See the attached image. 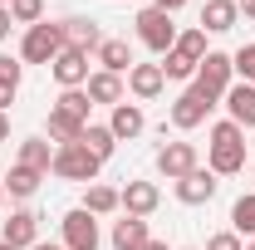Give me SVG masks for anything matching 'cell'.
<instances>
[{
  "label": "cell",
  "instance_id": "1",
  "mask_svg": "<svg viewBox=\"0 0 255 250\" xmlns=\"http://www.w3.org/2000/svg\"><path fill=\"white\" fill-rule=\"evenodd\" d=\"M206 167L216 177H236L246 172V127H236L231 118L211 127V142H206Z\"/></svg>",
  "mask_w": 255,
  "mask_h": 250
},
{
  "label": "cell",
  "instance_id": "2",
  "mask_svg": "<svg viewBox=\"0 0 255 250\" xmlns=\"http://www.w3.org/2000/svg\"><path fill=\"white\" fill-rule=\"evenodd\" d=\"M231 79H236V69H231V54H221V49H211L206 59H201V69H196V79H191V94L201 98V103H221L226 89H231Z\"/></svg>",
  "mask_w": 255,
  "mask_h": 250
},
{
  "label": "cell",
  "instance_id": "3",
  "mask_svg": "<svg viewBox=\"0 0 255 250\" xmlns=\"http://www.w3.org/2000/svg\"><path fill=\"white\" fill-rule=\"evenodd\" d=\"M98 167H103V162H98L84 142H64V147H54V167H49V172H54L59 182H84V187H94Z\"/></svg>",
  "mask_w": 255,
  "mask_h": 250
},
{
  "label": "cell",
  "instance_id": "4",
  "mask_svg": "<svg viewBox=\"0 0 255 250\" xmlns=\"http://www.w3.org/2000/svg\"><path fill=\"white\" fill-rule=\"evenodd\" d=\"M132 25H137V39H142L152 54H167V49L177 44V34H182L177 25H172V15H167V10H157V5L137 10V20H132Z\"/></svg>",
  "mask_w": 255,
  "mask_h": 250
},
{
  "label": "cell",
  "instance_id": "5",
  "mask_svg": "<svg viewBox=\"0 0 255 250\" xmlns=\"http://www.w3.org/2000/svg\"><path fill=\"white\" fill-rule=\"evenodd\" d=\"M59 49H64L59 25H44V20H39V25H30V30H25V39H20V59H25V64H44V69L54 64V54H59Z\"/></svg>",
  "mask_w": 255,
  "mask_h": 250
},
{
  "label": "cell",
  "instance_id": "6",
  "mask_svg": "<svg viewBox=\"0 0 255 250\" xmlns=\"http://www.w3.org/2000/svg\"><path fill=\"white\" fill-rule=\"evenodd\" d=\"M59 231H64V250H98V216H89L84 206H74L69 216L59 221Z\"/></svg>",
  "mask_w": 255,
  "mask_h": 250
},
{
  "label": "cell",
  "instance_id": "7",
  "mask_svg": "<svg viewBox=\"0 0 255 250\" xmlns=\"http://www.w3.org/2000/svg\"><path fill=\"white\" fill-rule=\"evenodd\" d=\"M49 74H54L59 89H84V84H89V54L64 44L59 54H54V64H49Z\"/></svg>",
  "mask_w": 255,
  "mask_h": 250
},
{
  "label": "cell",
  "instance_id": "8",
  "mask_svg": "<svg viewBox=\"0 0 255 250\" xmlns=\"http://www.w3.org/2000/svg\"><path fill=\"white\" fill-rule=\"evenodd\" d=\"M157 206H162L157 182H128V187L118 191V211H123V216H142V221H147Z\"/></svg>",
  "mask_w": 255,
  "mask_h": 250
},
{
  "label": "cell",
  "instance_id": "9",
  "mask_svg": "<svg viewBox=\"0 0 255 250\" xmlns=\"http://www.w3.org/2000/svg\"><path fill=\"white\" fill-rule=\"evenodd\" d=\"M201 167V157H196V142H167L157 152V172L167 177V182H182L187 172H196Z\"/></svg>",
  "mask_w": 255,
  "mask_h": 250
},
{
  "label": "cell",
  "instance_id": "10",
  "mask_svg": "<svg viewBox=\"0 0 255 250\" xmlns=\"http://www.w3.org/2000/svg\"><path fill=\"white\" fill-rule=\"evenodd\" d=\"M216 187H221L216 172H211V167H196V172H187V177L177 182V201H182V206H206V201L216 196Z\"/></svg>",
  "mask_w": 255,
  "mask_h": 250
},
{
  "label": "cell",
  "instance_id": "11",
  "mask_svg": "<svg viewBox=\"0 0 255 250\" xmlns=\"http://www.w3.org/2000/svg\"><path fill=\"white\" fill-rule=\"evenodd\" d=\"M59 34L69 49H84V54H94L98 44H103V30H98V20H89V15H69V20H59Z\"/></svg>",
  "mask_w": 255,
  "mask_h": 250
},
{
  "label": "cell",
  "instance_id": "12",
  "mask_svg": "<svg viewBox=\"0 0 255 250\" xmlns=\"http://www.w3.org/2000/svg\"><path fill=\"white\" fill-rule=\"evenodd\" d=\"M5 246H15V250H30L39 246V216H34L30 206H20V211H10V221H5V236H0Z\"/></svg>",
  "mask_w": 255,
  "mask_h": 250
},
{
  "label": "cell",
  "instance_id": "13",
  "mask_svg": "<svg viewBox=\"0 0 255 250\" xmlns=\"http://www.w3.org/2000/svg\"><path fill=\"white\" fill-rule=\"evenodd\" d=\"M221 103H226L236 127H255V84H231Z\"/></svg>",
  "mask_w": 255,
  "mask_h": 250
},
{
  "label": "cell",
  "instance_id": "14",
  "mask_svg": "<svg viewBox=\"0 0 255 250\" xmlns=\"http://www.w3.org/2000/svg\"><path fill=\"white\" fill-rule=\"evenodd\" d=\"M128 89H132V98H157L162 89H167V74H162V64H132L128 69Z\"/></svg>",
  "mask_w": 255,
  "mask_h": 250
},
{
  "label": "cell",
  "instance_id": "15",
  "mask_svg": "<svg viewBox=\"0 0 255 250\" xmlns=\"http://www.w3.org/2000/svg\"><path fill=\"white\" fill-rule=\"evenodd\" d=\"M142 127H147V118H142V108H137V103H118V108H113V118H108V132H113L118 142L142 137Z\"/></svg>",
  "mask_w": 255,
  "mask_h": 250
},
{
  "label": "cell",
  "instance_id": "16",
  "mask_svg": "<svg viewBox=\"0 0 255 250\" xmlns=\"http://www.w3.org/2000/svg\"><path fill=\"white\" fill-rule=\"evenodd\" d=\"M206 113H211V103H201L191 89H187L182 98H172V127H182V132L201 127V123H206Z\"/></svg>",
  "mask_w": 255,
  "mask_h": 250
},
{
  "label": "cell",
  "instance_id": "17",
  "mask_svg": "<svg viewBox=\"0 0 255 250\" xmlns=\"http://www.w3.org/2000/svg\"><path fill=\"white\" fill-rule=\"evenodd\" d=\"M236 20H241L236 0H206V5H201V30H206V34H226V30H236Z\"/></svg>",
  "mask_w": 255,
  "mask_h": 250
},
{
  "label": "cell",
  "instance_id": "18",
  "mask_svg": "<svg viewBox=\"0 0 255 250\" xmlns=\"http://www.w3.org/2000/svg\"><path fill=\"white\" fill-rule=\"evenodd\" d=\"M94 59H98L103 74H118V79H123L128 69H132V49H128V39H103L94 49Z\"/></svg>",
  "mask_w": 255,
  "mask_h": 250
},
{
  "label": "cell",
  "instance_id": "19",
  "mask_svg": "<svg viewBox=\"0 0 255 250\" xmlns=\"http://www.w3.org/2000/svg\"><path fill=\"white\" fill-rule=\"evenodd\" d=\"M113 250H142L152 236H147V221L142 216H123V221H113Z\"/></svg>",
  "mask_w": 255,
  "mask_h": 250
},
{
  "label": "cell",
  "instance_id": "20",
  "mask_svg": "<svg viewBox=\"0 0 255 250\" xmlns=\"http://www.w3.org/2000/svg\"><path fill=\"white\" fill-rule=\"evenodd\" d=\"M84 94H89V103H108V108H118L123 103V79L118 74H89V84H84Z\"/></svg>",
  "mask_w": 255,
  "mask_h": 250
},
{
  "label": "cell",
  "instance_id": "21",
  "mask_svg": "<svg viewBox=\"0 0 255 250\" xmlns=\"http://www.w3.org/2000/svg\"><path fill=\"white\" fill-rule=\"evenodd\" d=\"M15 162H20V167H30V172H39V177H49V167H54V147H49L44 137H25Z\"/></svg>",
  "mask_w": 255,
  "mask_h": 250
},
{
  "label": "cell",
  "instance_id": "22",
  "mask_svg": "<svg viewBox=\"0 0 255 250\" xmlns=\"http://www.w3.org/2000/svg\"><path fill=\"white\" fill-rule=\"evenodd\" d=\"M79 142H84V147H89L98 162H108V157H113V147H118V137L108 132V123H89L84 132H79Z\"/></svg>",
  "mask_w": 255,
  "mask_h": 250
},
{
  "label": "cell",
  "instance_id": "23",
  "mask_svg": "<svg viewBox=\"0 0 255 250\" xmlns=\"http://www.w3.org/2000/svg\"><path fill=\"white\" fill-rule=\"evenodd\" d=\"M39 182H44L39 172H30V167H20V162H15V167H10V177H5V191H10L15 201H30L34 191H39Z\"/></svg>",
  "mask_w": 255,
  "mask_h": 250
},
{
  "label": "cell",
  "instance_id": "24",
  "mask_svg": "<svg viewBox=\"0 0 255 250\" xmlns=\"http://www.w3.org/2000/svg\"><path fill=\"white\" fill-rule=\"evenodd\" d=\"M84 211H89V216H113V211H118V187L94 182V187L84 191Z\"/></svg>",
  "mask_w": 255,
  "mask_h": 250
},
{
  "label": "cell",
  "instance_id": "25",
  "mask_svg": "<svg viewBox=\"0 0 255 250\" xmlns=\"http://www.w3.org/2000/svg\"><path fill=\"white\" fill-rule=\"evenodd\" d=\"M89 123H79V118H69V113H59V108H49V142L54 147H64V142H79V132H84Z\"/></svg>",
  "mask_w": 255,
  "mask_h": 250
},
{
  "label": "cell",
  "instance_id": "26",
  "mask_svg": "<svg viewBox=\"0 0 255 250\" xmlns=\"http://www.w3.org/2000/svg\"><path fill=\"white\" fill-rule=\"evenodd\" d=\"M231 231H236V236H251V241H255V191L236 196V206H231Z\"/></svg>",
  "mask_w": 255,
  "mask_h": 250
},
{
  "label": "cell",
  "instance_id": "27",
  "mask_svg": "<svg viewBox=\"0 0 255 250\" xmlns=\"http://www.w3.org/2000/svg\"><path fill=\"white\" fill-rule=\"evenodd\" d=\"M172 49H177V54H187L191 64H201L206 54H211V49H206V30H201V25H191V30H182Z\"/></svg>",
  "mask_w": 255,
  "mask_h": 250
},
{
  "label": "cell",
  "instance_id": "28",
  "mask_svg": "<svg viewBox=\"0 0 255 250\" xmlns=\"http://www.w3.org/2000/svg\"><path fill=\"white\" fill-rule=\"evenodd\" d=\"M54 108H59V113H69V118H79V123H89V108H94V103H89V94H84V89H64Z\"/></svg>",
  "mask_w": 255,
  "mask_h": 250
},
{
  "label": "cell",
  "instance_id": "29",
  "mask_svg": "<svg viewBox=\"0 0 255 250\" xmlns=\"http://www.w3.org/2000/svg\"><path fill=\"white\" fill-rule=\"evenodd\" d=\"M196 69H201V64H191L187 54H177V49H167V54H162V74H167V79H177V84H182V79H196Z\"/></svg>",
  "mask_w": 255,
  "mask_h": 250
},
{
  "label": "cell",
  "instance_id": "30",
  "mask_svg": "<svg viewBox=\"0 0 255 250\" xmlns=\"http://www.w3.org/2000/svg\"><path fill=\"white\" fill-rule=\"evenodd\" d=\"M10 20L25 25V30L39 25V20H44V0H10Z\"/></svg>",
  "mask_w": 255,
  "mask_h": 250
},
{
  "label": "cell",
  "instance_id": "31",
  "mask_svg": "<svg viewBox=\"0 0 255 250\" xmlns=\"http://www.w3.org/2000/svg\"><path fill=\"white\" fill-rule=\"evenodd\" d=\"M231 69L241 74V84H255V44H241L231 54Z\"/></svg>",
  "mask_w": 255,
  "mask_h": 250
},
{
  "label": "cell",
  "instance_id": "32",
  "mask_svg": "<svg viewBox=\"0 0 255 250\" xmlns=\"http://www.w3.org/2000/svg\"><path fill=\"white\" fill-rule=\"evenodd\" d=\"M20 79H25V64L15 59V54H0V84L5 89H20Z\"/></svg>",
  "mask_w": 255,
  "mask_h": 250
},
{
  "label": "cell",
  "instance_id": "33",
  "mask_svg": "<svg viewBox=\"0 0 255 250\" xmlns=\"http://www.w3.org/2000/svg\"><path fill=\"white\" fill-rule=\"evenodd\" d=\"M206 250H246V246H241V236H236V231H221V236H211V241H206Z\"/></svg>",
  "mask_w": 255,
  "mask_h": 250
},
{
  "label": "cell",
  "instance_id": "34",
  "mask_svg": "<svg viewBox=\"0 0 255 250\" xmlns=\"http://www.w3.org/2000/svg\"><path fill=\"white\" fill-rule=\"evenodd\" d=\"M10 25H15V20H10V5H0V44L10 39Z\"/></svg>",
  "mask_w": 255,
  "mask_h": 250
},
{
  "label": "cell",
  "instance_id": "35",
  "mask_svg": "<svg viewBox=\"0 0 255 250\" xmlns=\"http://www.w3.org/2000/svg\"><path fill=\"white\" fill-rule=\"evenodd\" d=\"M152 5H157V10H167V15H177V10H182L187 0H152Z\"/></svg>",
  "mask_w": 255,
  "mask_h": 250
},
{
  "label": "cell",
  "instance_id": "36",
  "mask_svg": "<svg viewBox=\"0 0 255 250\" xmlns=\"http://www.w3.org/2000/svg\"><path fill=\"white\" fill-rule=\"evenodd\" d=\"M15 94H20V89H5V84H0V113H5V108L15 103Z\"/></svg>",
  "mask_w": 255,
  "mask_h": 250
},
{
  "label": "cell",
  "instance_id": "37",
  "mask_svg": "<svg viewBox=\"0 0 255 250\" xmlns=\"http://www.w3.org/2000/svg\"><path fill=\"white\" fill-rule=\"evenodd\" d=\"M236 10H241L246 20H255V0H236Z\"/></svg>",
  "mask_w": 255,
  "mask_h": 250
},
{
  "label": "cell",
  "instance_id": "38",
  "mask_svg": "<svg viewBox=\"0 0 255 250\" xmlns=\"http://www.w3.org/2000/svg\"><path fill=\"white\" fill-rule=\"evenodd\" d=\"M5 137H10V118L0 113V142H5Z\"/></svg>",
  "mask_w": 255,
  "mask_h": 250
},
{
  "label": "cell",
  "instance_id": "39",
  "mask_svg": "<svg viewBox=\"0 0 255 250\" xmlns=\"http://www.w3.org/2000/svg\"><path fill=\"white\" fill-rule=\"evenodd\" d=\"M142 250H172V246H167V241H147Z\"/></svg>",
  "mask_w": 255,
  "mask_h": 250
},
{
  "label": "cell",
  "instance_id": "40",
  "mask_svg": "<svg viewBox=\"0 0 255 250\" xmlns=\"http://www.w3.org/2000/svg\"><path fill=\"white\" fill-rule=\"evenodd\" d=\"M30 250H64V246H49V241H39V246H30Z\"/></svg>",
  "mask_w": 255,
  "mask_h": 250
},
{
  "label": "cell",
  "instance_id": "41",
  "mask_svg": "<svg viewBox=\"0 0 255 250\" xmlns=\"http://www.w3.org/2000/svg\"><path fill=\"white\" fill-rule=\"evenodd\" d=\"M0 201H5V177H0Z\"/></svg>",
  "mask_w": 255,
  "mask_h": 250
},
{
  "label": "cell",
  "instance_id": "42",
  "mask_svg": "<svg viewBox=\"0 0 255 250\" xmlns=\"http://www.w3.org/2000/svg\"><path fill=\"white\" fill-rule=\"evenodd\" d=\"M0 250H15V246H5V241H0Z\"/></svg>",
  "mask_w": 255,
  "mask_h": 250
},
{
  "label": "cell",
  "instance_id": "43",
  "mask_svg": "<svg viewBox=\"0 0 255 250\" xmlns=\"http://www.w3.org/2000/svg\"><path fill=\"white\" fill-rule=\"evenodd\" d=\"M251 177H255V162H251Z\"/></svg>",
  "mask_w": 255,
  "mask_h": 250
},
{
  "label": "cell",
  "instance_id": "44",
  "mask_svg": "<svg viewBox=\"0 0 255 250\" xmlns=\"http://www.w3.org/2000/svg\"><path fill=\"white\" fill-rule=\"evenodd\" d=\"M246 250H255V241H251V246H246Z\"/></svg>",
  "mask_w": 255,
  "mask_h": 250
},
{
  "label": "cell",
  "instance_id": "45",
  "mask_svg": "<svg viewBox=\"0 0 255 250\" xmlns=\"http://www.w3.org/2000/svg\"><path fill=\"white\" fill-rule=\"evenodd\" d=\"M0 5H10V0H0Z\"/></svg>",
  "mask_w": 255,
  "mask_h": 250
}]
</instances>
